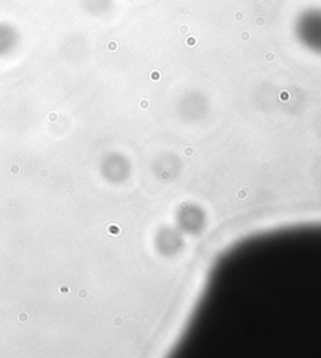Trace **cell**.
Here are the masks:
<instances>
[{
	"label": "cell",
	"instance_id": "1",
	"mask_svg": "<svg viewBox=\"0 0 321 358\" xmlns=\"http://www.w3.org/2000/svg\"><path fill=\"white\" fill-rule=\"evenodd\" d=\"M294 34L308 52L321 55V8L313 6L299 13L294 22Z\"/></svg>",
	"mask_w": 321,
	"mask_h": 358
}]
</instances>
